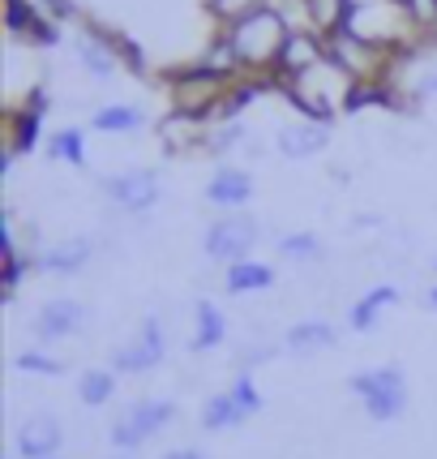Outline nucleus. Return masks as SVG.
Segmentation results:
<instances>
[{
  "mask_svg": "<svg viewBox=\"0 0 437 459\" xmlns=\"http://www.w3.org/2000/svg\"><path fill=\"white\" fill-rule=\"evenodd\" d=\"M287 35H292V26L283 22L278 9L253 4V9H240L232 18L223 39H227L244 78H270V74H278V56H283Z\"/></svg>",
  "mask_w": 437,
  "mask_h": 459,
  "instance_id": "obj_1",
  "label": "nucleus"
},
{
  "mask_svg": "<svg viewBox=\"0 0 437 459\" xmlns=\"http://www.w3.org/2000/svg\"><path fill=\"white\" fill-rule=\"evenodd\" d=\"M278 86L287 91V103H292L304 120H330V125H335L338 112H352V95H356L360 82L326 56L321 65H313L309 74L278 82Z\"/></svg>",
  "mask_w": 437,
  "mask_h": 459,
  "instance_id": "obj_2",
  "label": "nucleus"
},
{
  "mask_svg": "<svg viewBox=\"0 0 437 459\" xmlns=\"http://www.w3.org/2000/svg\"><path fill=\"white\" fill-rule=\"evenodd\" d=\"M347 391L356 395V403L364 408V417L378 420V425H390L407 412L412 403V386H407V374L403 365H373V369H360L347 378Z\"/></svg>",
  "mask_w": 437,
  "mask_h": 459,
  "instance_id": "obj_3",
  "label": "nucleus"
},
{
  "mask_svg": "<svg viewBox=\"0 0 437 459\" xmlns=\"http://www.w3.org/2000/svg\"><path fill=\"white\" fill-rule=\"evenodd\" d=\"M176 400H163V395H141L133 400L116 420H112V429H107V442H112V451L116 455H138L146 442H155L176 420Z\"/></svg>",
  "mask_w": 437,
  "mask_h": 459,
  "instance_id": "obj_4",
  "label": "nucleus"
},
{
  "mask_svg": "<svg viewBox=\"0 0 437 459\" xmlns=\"http://www.w3.org/2000/svg\"><path fill=\"white\" fill-rule=\"evenodd\" d=\"M261 240V223L249 215V211H236V215H218V220L206 223L201 232V254L218 266H232V262L253 258Z\"/></svg>",
  "mask_w": 437,
  "mask_h": 459,
  "instance_id": "obj_5",
  "label": "nucleus"
},
{
  "mask_svg": "<svg viewBox=\"0 0 437 459\" xmlns=\"http://www.w3.org/2000/svg\"><path fill=\"white\" fill-rule=\"evenodd\" d=\"M99 194L107 198L112 211L120 215H150L163 202V177L155 168H124V172H112V177L99 180Z\"/></svg>",
  "mask_w": 437,
  "mask_h": 459,
  "instance_id": "obj_6",
  "label": "nucleus"
},
{
  "mask_svg": "<svg viewBox=\"0 0 437 459\" xmlns=\"http://www.w3.org/2000/svg\"><path fill=\"white\" fill-rule=\"evenodd\" d=\"M163 360H167V326L159 314H146L138 331L112 352V369L120 378H141V374H155Z\"/></svg>",
  "mask_w": 437,
  "mask_h": 459,
  "instance_id": "obj_7",
  "label": "nucleus"
},
{
  "mask_svg": "<svg viewBox=\"0 0 437 459\" xmlns=\"http://www.w3.org/2000/svg\"><path fill=\"white\" fill-rule=\"evenodd\" d=\"M86 322H90V309H86L78 297H47L39 309H35V318H30V335H35V343H43V348H56V343L81 335Z\"/></svg>",
  "mask_w": 437,
  "mask_h": 459,
  "instance_id": "obj_8",
  "label": "nucleus"
},
{
  "mask_svg": "<svg viewBox=\"0 0 437 459\" xmlns=\"http://www.w3.org/2000/svg\"><path fill=\"white\" fill-rule=\"evenodd\" d=\"M18 459H56L64 455V420L56 412H30L18 420L13 429V446Z\"/></svg>",
  "mask_w": 437,
  "mask_h": 459,
  "instance_id": "obj_9",
  "label": "nucleus"
},
{
  "mask_svg": "<svg viewBox=\"0 0 437 459\" xmlns=\"http://www.w3.org/2000/svg\"><path fill=\"white\" fill-rule=\"evenodd\" d=\"M35 258V271L47 275V280H73L81 275L90 258H95V237H64V240H52L30 254Z\"/></svg>",
  "mask_w": 437,
  "mask_h": 459,
  "instance_id": "obj_10",
  "label": "nucleus"
},
{
  "mask_svg": "<svg viewBox=\"0 0 437 459\" xmlns=\"http://www.w3.org/2000/svg\"><path fill=\"white\" fill-rule=\"evenodd\" d=\"M330 60H335L338 69H347L356 82H378L386 74V65H390V52L356 39L352 30H335L330 35Z\"/></svg>",
  "mask_w": 437,
  "mask_h": 459,
  "instance_id": "obj_11",
  "label": "nucleus"
},
{
  "mask_svg": "<svg viewBox=\"0 0 437 459\" xmlns=\"http://www.w3.org/2000/svg\"><path fill=\"white\" fill-rule=\"evenodd\" d=\"M330 142H335L330 120H304V117H296L292 125H283V129L275 134V151L287 163H309V160H318Z\"/></svg>",
  "mask_w": 437,
  "mask_h": 459,
  "instance_id": "obj_12",
  "label": "nucleus"
},
{
  "mask_svg": "<svg viewBox=\"0 0 437 459\" xmlns=\"http://www.w3.org/2000/svg\"><path fill=\"white\" fill-rule=\"evenodd\" d=\"M201 194H206V202L215 206L218 215L249 211V202H253V172H249V168H240V163H218Z\"/></svg>",
  "mask_w": 437,
  "mask_h": 459,
  "instance_id": "obj_13",
  "label": "nucleus"
},
{
  "mask_svg": "<svg viewBox=\"0 0 437 459\" xmlns=\"http://www.w3.org/2000/svg\"><path fill=\"white\" fill-rule=\"evenodd\" d=\"M398 283H373V288H364L352 305H347V314H343V326L352 331V335H373L378 331V322L390 314L398 305Z\"/></svg>",
  "mask_w": 437,
  "mask_h": 459,
  "instance_id": "obj_14",
  "label": "nucleus"
},
{
  "mask_svg": "<svg viewBox=\"0 0 437 459\" xmlns=\"http://www.w3.org/2000/svg\"><path fill=\"white\" fill-rule=\"evenodd\" d=\"M330 56V39L318 35V30H292L287 43H283V56H278V74L275 82H287V78H300V74H309L313 65Z\"/></svg>",
  "mask_w": 437,
  "mask_h": 459,
  "instance_id": "obj_15",
  "label": "nucleus"
},
{
  "mask_svg": "<svg viewBox=\"0 0 437 459\" xmlns=\"http://www.w3.org/2000/svg\"><path fill=\"white\" fill-rule=\"evenodd\" d=\"M338 343V326L330 318H300L283 331V352L287 357H318V352H330Z\"/></svg>",
  "mask_w": 437,
  "mask_h": 459,
  "instance_id": "obj_16",
  "label": "nucleus"
},
{
  "mask_svg": "<svg viewBox=\"0 0 437 459\" xmlns=\"http://www.w3.org/2000/svg\"><path fill=\"white\" fill-rule=\"evenodd\" d=\"M275 283H278V271L261 258H244L223 266V292L227 297H258V292H270Z\"/></svg>",
  "mask_w": 437,
  "mask_h": 459,
  "instance_id": "obj_17",
  "label": "nucleus"
},
{
  "mask_svg": "<svg viewBox=\"0 0 437 459\" xmlns=\"http://www.w3.org/2000/svg\"><path fill=\"white\" fill-rule=\"evenodd\" d=\"M227 343V314H223V305L210 297H198L193 300V335H189V348L193 352H215Z\"/></svg>",
  "mask_w": 437,
  "mask_h": 459,
  "instance_id": "obj_18",
  "label": "nucleus"
},
{
  "mask_svg": "<svg viewBox=\"0 0 437 459\" xmlns=\"http://www.w3.org/2000/svg\"><path fill=\"white\" fill-rule=\"evenodd\" d=\"M146 125H150V117L138 103H99L90 112V129L103 138H129V134H141Z\"/></svg>",
  "mask_w": 437,
  "mask_h": 459,
  "instance_id": "obj_19",
  "label": "nucleus"
},
{
  "mask_svg": "<svg viewBox=\"0 0 437 459\" xmlns=\"http://www.w3.org/2000/svg\"><path fill=\"white\" fill-rule=\"evenodd\" d=\"M206 129H210V120H198V117H189V112H172L159 125V142H163V151H172V155H189V151L206 146Z\"/></svg>",
  "mask_w": 437,
  "mask_h": 459,
  "instance_id": "obj_20",
  "label": "nucleus"
},
{
  "mask_svg": "<svg viewBox=\"0 0 437 459\" xmlns=\"http://www.w3.org/2000/svg\"><path fill=\"white\" fill-rule=\"evenodd\" d=\"M244 420H249V412H244V408H240V403L232 400V391H227V386L201 400L198 425L206 429V434H227V429H240Z\"/></svg>",
  "mask_w": 437,
  "mask_h": 459,
  "instance_id": "obj_21",
  "label": "nucleus"
},
{
  "mask_svg": "<svg viewBox=\"0 0 437 459\" xmlns=\"http://www.w3.org/2000/svg\"><path fill=\"white\" fill-rule=\"evenodd\" d=\"M116 386H120V374L112 365H90V369L78 374V403L90 408V412H99V408H107L116 400Z\"/></svg>",
  "mask_w": 437,
  "mask_h": 459,
  "instance_id": "obj_22",
  "label": "nucleus"
},
{
  "mask_svg": "<svg viewBox=\"0 0 437 459\" xmlns=\"http://www.w3.org/2000/svg\"><path fill=\"white\" fill-rule=\"evenodd\" d=\"M43 155L60 168H86V129L81 125H60L47 134L43 142Z\"/></svg>",
  "mask_w": 437,
  "mask_h": 459,
  "instance_id": "obj_23",
  "label": "nucleus"
},
{
  "mask_svg": "<svg viewBox=\"0 0 437 459\" xmlns=\"http://www.w3.org/2000/svg\"><path fill=\"white\" fill-rule=\"evenodd\" d=\"M78 65H81V74H86V78L107 82V78H116L120 52L112 48V43H103L99 35H81L78 39Z\"/></svg>",
  "mask_w": 437,
  "mask_h": 459,
  "instance_id": "obj_24",
  "label": "nucleus"
},
{
  "mask_svg": "<svg viewBox=\"0 0 437 459\" xmlns=\"http://www.w3.org/2000/svg\"><path fill=\"white\" fill-rule=\"evenodd\" d=\"M275 254L283 262H296V266H313V262L326 258V245L313 228H296V232H283L275 237Z\"/></svg>",
  "mask_w": 437,
  "mask_h": 459,
  "instance_id": "obj_25",
  "label": "nucleus"
},
{
  "mask_svg": "<svg viewBox=\"0 0 437 459\" xmlns=\"http://www.w3.org/2000/svg\"><path fill=\"white\" fill-rule=\"evenodd\" d=\"M253 138V129L244 125V117L236 120H210V129H206V155H215V160H227V155H236L244 142Z\"/></svg>",
  "mask_w": 437,
  "mask_h": 459,
  "instance_id": "obj_26",
  "label": "nucleus"
},
{
  "mask_svg": "<svg viewBox=\"0 0 437 459\" xmlns=\"http://www.w3.org/2000/svg\"><path fill=\"white\" fill-rule=\"evenodd\" d=\"M13 369L26 374V378H60L69 365H64L56 352H47L43 343H30V348H21L18 357H13Z\"/></svg>",
  "mask_w": 437,
  "mask_h": 459,
  "instance_id": "obj_27",
  "label": "nucleus"
},
{
  "mask_svg": "<svg viewBox=\"0 0 437 459\" xmlns=\"http://www.w3.org/2000/svg\"><path fill=\"white\" fill-rule=\"evenodd\" d=\"M43 138V117L39 108L30 112V117H13V125H9V155H30Z\"/></svg>",
  "mask_w": 437,
  "mask_h": 459,
  "instance_id": "obj_28",
  "label": "nucleus"
},
{
  "mask_svg": "<svg viewBox=\"0 0 437 459\" xmlns=\"http://www.w3.org/2000/svg\"><path fill=\"white\" fill-rule=\"evenodd\" d=\"M227 391H232V400L249 412V420L266 408V400H261V386H258V378H253V369H236V378L227 382Z\"/></svg>",
  "mask_w": 437,
  "mask_h": 459,
  "instance_id": "obj_29",
  "label": "nucleus"
},
{
  "mask_svg": "<svg viewBox=\"0 0 437 459\" xmlns=\"http://www.w3.org/2000/svg\"><path fill=\"white\" fill-rule=\"evenodd\" d=\"M398 4L407 9V18L416 26H433L437 22V0H398Z\"/></svg>",
  "mask_w": 437,
  "mask_h": 459,
  "instance_id": "obj_30",
  "label": "nucleus"
},
{
  "mask_svg": "<svg viewBox=\"0 0 437 459\" xmlns=\"http://www.w3.org/2000/svg\"><path fill=\"white\" fill-rule=\"evenodd\" d=\"M412 95H416V100H437V69H429L424 78H416Z\"/></svg>",
  "mask_w": 437,
  "mask_h": 459,
  "instance_id": "obj_31",
  "label": "nucleus"
},
{
  "mask_svg": "<svg viewBox=\"0 0 437 459\" xmlns=\"http://www.w3.org/2000/svg\"><path fill=\"white\" fill-rule=\"evenodd\" d=\"M159 459H210V455L198 451V446H172V451H163Z\"/></svg>",
  "mask_w": 437,
  "mask_h": 459,
  "instance_id": "obj_32",
  "label": "nucleus"
},
{
  "mask_svg": "<svg viewBox=\"0 0 437 459\" xmlns=\"http://www.w3.org/2000/svg\"><path fill=\"white\" fill-rule=\"evenodd\" d=\"M424 309H429V314H437V280L424 288Z\"/></svg>",
  "mask_w": 437,
  "mask_h": 459,
  "instance_id": "obj_33",
  "label": "nucleus"
},
{
  "mask_svg": "<svg viewBox=\"0 0 437 459\" xmlns=\"http://www.w3.org/2000/svg\"><path fill=\"white\" fill-rule=\"evenodd\" d=\"M356 4H381V0H347V9H356Z\"/></svg>",
  "mask_w": 437,
  "mask_h": 459,
  "instance_id": "obj_34",
  "label": "nucleus"
},
{
  "mask_svg": "<svg viewBox=\"0 0 437 459\" xmlns=\"http://www.w3.org/2000/svg\"><path fill=\"white\" fill-rule=\"evenodd\" d=\"M4 459H18V455H13V451H9V455H4ZM56 459H64V455H56Z\"/></svg>",
  "mask_w": 437,
  "mask_h": 459,
  "instance_id": "obj_35",
  "label": "nucleus"
},
{
  "mask_svg": "<svg viewBox=\"0 0 437 459\" xmlns=\"http://www.w3.org/2000/svg\"><path fill=\"white\" fill-rule=\"evenodd\" d=\"M429 266H433V275H437V258H433V262H429Z\"/></svg>",
  "mask_w": 437,
  "mask_h": 459,
  "instance_id": "obj_36",
  "label": "nucleus"
},
{
  "mask_svg": "<svg viewBox=\"0 0 437 459\" xmlns=\"http://www.w3.org/2000/svg\"><path fill=\"white\" fill-rule=\"evenodd\" d=\"M116 459H138V455H116Z\"/></svg>",
  "mask_w": 437,
  "mask_h": 459,
  "instance_id": "obj_37",
  "label": "nucleus"
}]
</instances>
